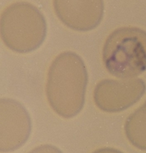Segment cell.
<instances>
[{
    "mask_svg": "<svg viewBox=\"0 0 146 153\" xmlns=\"http://www.w3.org/2000/svg\"><path fill=\"white\" fill-rule=\"evenodd\" d=\"M108 72L118 78L131 79L146 70V32L135 27H122L112 32L102 51Z\"/></svg>",
    "mask_w": 146,
    "mask_h": 153,
    "instance_id": "cell-3",
    "label": "cell"
},
{
    "mask_svg": "<svg viewBox=\"0 0 146 153\" xmlns=\"http://www.w3.org/2000/svg\"><path fill=\"white\" fill-rule=\"evenodd\" d=\"M53 7L64 25L77 32L94 29L104 14L103 0H53Z\"/></svg>",
    "mask_w": 146,
    "mask_h": 153,
    "instance_id": "cell-6",
    "label": "cell"
},
{
    "mask_svg": "<svg viewBox=\"0 0 146 153\" xmlns=\"http://www.w3.org/2000/svg\"><path fill=\"white\" fill-rule=\"evenodd\" d=\"M47 23L37 7L17 2L7 7L0 16V37L7 47L19 53L36 51L44 42Z\"/></svg>",
    "mask_w": 146,
    "mask_h": 153,
    "instance_id": "cell-2",
    "label": "cell"
},
{
    "mask_svg": "<svg viewBox=\"0 0 146 153\" xmlns=\"http://www.w3.org/2000/svg\"><path fill=\"white\" fill-rule=\"evenodd\" d=\"M146 89V83L140 78L121 81L104 79L96 86L94 99L101 110L116 113L125 110L138 102Z\"/></svg>",
    "mask_w": 146,
    "mask_h": 153,
    "instance_id": "cell-5",
    "label": "cell"
},
{
    "mask_svg": "<svg viewBox=\"0 0 146 153\" xmlns=\"http://www.w3.org/2000/svg\"><path fill=\"white\" fill-rule=\"evenodd\" d=\"M87 83L82 58L73 51L59 54L49 68L46 88L51 108L64 118L76 116L84 106Z\"/></svg>",
    "mask_w": 146,
    "mask_h": 153,
    "instance_id": "cell-1",
    "label": "cell"
},
{
    "mask_svg": "<svg viewBox=\"0 0 146 153\" xmlns=\"http://www.w3.org/2000/svg\"><path fill=\"white\" fill-rule=\"evenodd\" d=\"M93 153H123L120 151L112 148H103L98 149Z\"/></svg>",
    "mask_w": 146,
    "mask_h": 153,
    "instance_id": "cell-9",
    "label": "cell"
},
{
    "mask_svg": "<svg viewBox=\"0 0 146 153\" xmlns=\"http://www.w3.org/2000/svg\"><path fill=\"white\" fill-rule=\"evenodd\" d=\"M28 153H63L57 148L51 145H44L37 147Z\"/></svg>",
    "mask_w": 146,
    "mask_h": 153,
    "instance_id": "cell-8",
    "label": "cell"
},
{
    "mask_svg": "<svg viewBox=\"0 0 146 153\" xmlns=\"http://www.w3.org/2000/svg\"><path fill=\"white\" fill-rule=\"evenodd\" d=\"M29 113L20 102L0 98V153L14 152L22 146L32 131Z\"/></svg>",
    "mask_w": 146,
    "mask_h": 153,
    "instance_id": "cell-4",
    "label": "cell"
},
{
    "mask_svg": "<svg viewBox=\"0 0 146 153\" xmlns=\"http://www.w3.org/2000/svg\"><path fill=\"white\" fill-rule=\"evenodd\" d=\"M125 130L133 145L146 151V102L128 117Z\"/></svg>",
    "mask_w": 146,
    "mask_h": 153,
    "instance_id": "cell-7",
    "label": "cell"
}]
</instances>
